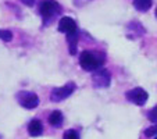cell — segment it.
Listing matches in <instances>:
<instances>
[{"label":"cell","mask_w":157,"mask_h":139,"mask_svg":"<svg viewBox=\"0 0 157 139\" xmlns=\"http://www.w3.org/2000/svg\"><path fill=\"white\" fill-rule=\"evenodd\" d=\"M104 61H106L104 54L99 53V52L85 50L79 56V64L85 71H96V70L103 67Z\"/></svg>","instance_id":"1"},{"label":"cell","mask_w":157,"mask_h":139,"mask_svg":"<svg viewBox=\"0 0 157 139\" xmlns=\"http://www.w3.org/2000/svg\"><path fill=\"white\" fill-rule=\"evenodd\" d=\"M61 13V6L57 3L56 0H43L39 4V14L42 15L43 21L46 24H49V21H52L54 17Z\"/></svg>","instance_id":"2"},{"label":"cell","mask_w":157,"mask_h":139,"mask_svg":"<svg viewBox=\"0 0 157 139\" xmlns=\"http://www.w3.org/2000/svg\"><path fill=\"white\" fill-rule=\"evenodd\" d=\"M15 99H17L20 106H22L24 109H28V110H32V109H35V107L39 106L38 95L33 93V92H29V91L18 92L17 95H15Z\"/></svg>","instance_id":"3"},{"label":"cell","mask_w":157,"mask_h":139,"mask_svg":"<svg viewBox=\"0 0 157 139\" xmlns=\"http://www.w3.org/2000/svg\"><path fill=\"white\" fill-rule=\"evenodd\" d=\"M75 89H77V86H75L74 82H68V83H65V85L60 86V88H54L53 91L50 92V100L56 102V103L63 102L64 99L70 98V96L74 93Z\"/></svg>","instance_id":"4"},{"label":"cell","mask_w":157,"mask_h":139,"mask_svg":"<svg viewBox=\"0 0 157 139\" xmlns=\"http://www.w3.org/2000/svg\"><path fill=\"white\" fill-rule=\"evenodd\" d=\"M125 98H127L128 102L136 104V106H143V104L147 102V99H149V93L143 88L136 86V88L128 91L127 93H125Z\"/></svg>","instance_id":"5"},{"label":"cell","mask_w":157,"mask_h":139,"mask_svg":"<svg viewBox=\"0 0 157 139\" xmlns=\"http://www.w3.org/2000/svg\"><path fill=\"white\" fill-rule=\"evenodd\" d=\"M110 82H111V77H110V72L107 71L106 68L101 67L99 70H96L92 77L93 88H96V89L107 88V86H110Z\"/></svg>","instance_id":"6"},{"label":"cell","mask_w":157,"mask_h":139,"mask_svg":"<svg viewBox=\"0 0 157 139\" xmlns=\"http://www.w3.org/2000/svg\"><path fill=\"white\" fill-rule=\"evenodd\" d=\"M145 33H146V29L143 28V25L140 24L139 21H131L129 24L127 25V36L129 39L140 38Z\"/></svg>","instance_id":"7"},{"label":"cell","mask_w":157,"mask_h":139,"mask_svg":"<svg viewBox=\"0 0 157 139\" xmlns=\"http://www.w3.org/2000/svg\"><path fill=\"white\" fill-rule=\"evenodd\" d=\"M59 31L61 33H65V35H68V33H71V32H75V31H78L77 22H75L71 17H63L59 22Z\"/></svg>","instance_id":"8"},{"label":"cell","mask_w":157,"mask_h":139,"mask_svg":"<svg viewBox=\"0 0 157 139\" xmlns=\"http://www.w3.org/2000/svg\"><path fill=\"white\" fill-rule=\"evenodd\" d=\"M67 36V42H68V50L70 54L75 56L77 54V46H78V39H79V31H75V32L68 33Z\"/></svg>","instance_id":"9"},{"label":"cell","mask_w":157,"mask_h":139,"mask_svg":"<svg viewBox=\"0 0 157 139\" xmlns=\"http://www.w3.org/2000/svg\"><path fill=\"white\" fill-rule=\"evenodd\" d=\"M42 132H43V125H42L40 120L35 118V120H32V121L28 124V133H29L31 136L35 138V136L42 135Z\"/></svg>","instance_id":"10"},{"label":"cell","mask_w":157,"mask_h":139,"mask_svg":"<svg viewBox=\"0 0 157 139\" xmlns=\"http://www.w3.org/2000/svg\"><path fill=\"white\" fill-rule=\"evenodd\" d=\"M63 120H64V117H63V113L59 111V110H54V111L50 113V115H49V122H50L52 127L54 128H60L63 125Z\"/></svg>","instance_id":"11"},{"label":"cell","mask_w":157,"mask_h":139,"mask_svg":"<svg viewBox=\"0 0 157 139\" xmlns=\"http://www.w3.org/2000/svg\"><path fill=\"white\" fill-rule=\"evenodd\" d=\"M153 0H133V7L140 13H146L151 9Z\"/></svg>","instance_id":"12"},{"label":"cell","mask_w":157,"mask_h":139,"mask_svg":"<svg viewBox=\"0 0 157 139\" xmlns=\"http://www.w3.org/2000/svg\"><path fill=\"white\" fill-rule=\"evenodd\" d=\"M63 139H79V133L75 129H67L63 135Z\"/></svg>","instance_id":"13"},{"label":"cell","mask_w":157,"mask_h":139,"mask_svg":"<svg viewBox=\"0 0 157 139\" xmlns=\"http://www.w3.org/2000/svg\"><path fill=\"white\" fill-rule=\"evenodd\" d=\"M0 39L4 42H10L13 39V32L9 29H0Z\"/></svg>","instance_id":"14"},{"label":"cell","mask_w":157,"mask_h":139,"mask_svg":"<svg viewBox=\"0 0 157 139\" xmlns=\"http://www.w3.org/2000/svg\"><path fill=\"white\" fill-rule=\"evenodd\" d=\"M145 136L146 138H151V136H157V124H154V125H151V127H149V128H146L145 129Z\"/></svg>","instance_id":"15"},{"label":"cell","mask_w":157,"mask_h":139,"mask_svg":"<svg viewBox=\"0 0 157 139\" xmlns=\"http://www.w3.org/2000/svg\"><path fill=\"white\" fill-rule=\"evenodd\" d=\"M147 118L150 120V122H154V124H157V106H154L153 109L149 111Z\"/></svg>","instance_id":"16"},{"label":"cell","mask_w":157,"mask_h":139,"mask_svg":"<svg viewBox=\"0 0 157 139\" xmlns=\"http://www.w3.org/2000/svg\"><path fill=\"white\" fill-rule=\"evenodd\" d=\"M20 2H21L22 4H25L27 7H32L33 4H35L36 0H20Z\"/></svg>","instance_id":"17"},{"label":"cell","mask_w":157,"mask_h":139,"mask_svg":"<svg viewBox=\"0 0 157 139\" xmlns=\"http://www.w3.org/2000/svg\"><path fill=\"white\" fill-rule=\"evenodd\" d=\"M88 2H90V0H74V4L75 6H78V7H81V6H83L85 3H88Z\"/></svg>","instance_id":"18"},{"label":"cell","mask_w":157,"mask_h":139,"mask_svg":"<svg viewBox=\"0 0 157 139\" xmlns=\"http://www.w3.org/2000/svg\"><path fill=\"white\" fill-rule=\"evenodd\" d=\"M154 14H156V18H157V9H156V13H154Z\"/></svg>","instance_id":"19"},{"label":"cell","mask_w":157,"mask_h":139,"mask_svg":"<svg viewBox=\"0 0 157 139\" xmlns=\"http://www.w3.org/2000/svg\"><path fill=\"white\" fill-rule=\"evenodd\" d=\"M154 139H157V136H156V138H154Z\"/></svg>","instance_id":"20"}]
</instances>
